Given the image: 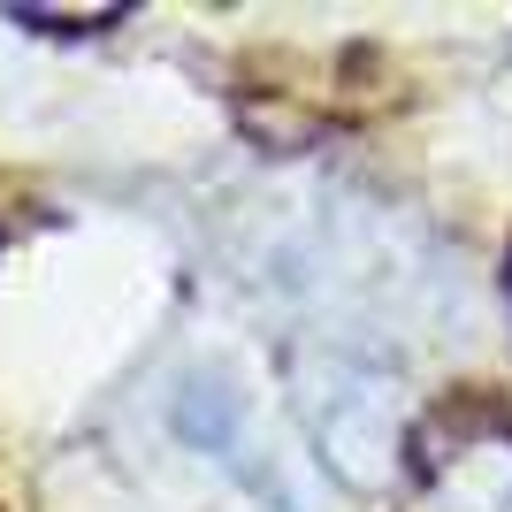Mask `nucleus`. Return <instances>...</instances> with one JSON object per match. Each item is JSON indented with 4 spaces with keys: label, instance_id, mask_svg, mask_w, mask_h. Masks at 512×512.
<instances>
[{
    "label": "nucleus",
    "instance_id": "nucleus-1",
    "mask_svg": "<svg viewBox=\"0 0 512 512\" xmlns=\"http://www.w3.org/2000/svg\"><path fill=\"white\" fill-rule=\"evenodd\" d=\"M237 398L222 383H184L176 390V436L184 444H199V451H237Z\"/></svg>",
    "mask_w": 512,
    "mask_h": 512
}]
</instances>
